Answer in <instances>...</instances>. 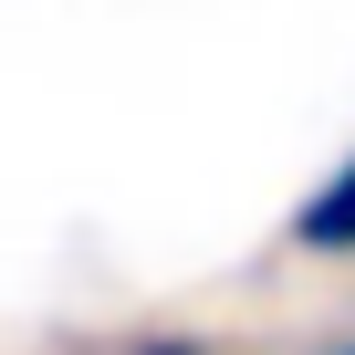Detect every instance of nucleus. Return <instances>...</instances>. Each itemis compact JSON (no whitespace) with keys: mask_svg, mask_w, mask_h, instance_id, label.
<instances>
[{"mask_svg":"<svg viewBox=\"0 0 355 355\" xmlns=\"http://www.w3.org/2000/svg\"><path fill=\"white\" fill-rule=\"evenodd\" d=\"M293 251H313V261H345L355 251V146L313 178V199L293 209Z\"/></svg>","mask_w":355,"mask_h":355,"instance_id":"f257e3e1","label":"nucleus"},{"mask_svg":"<svg viewBox=\"0 0 355 355\" xmlns=\"http://www.w3.org/2000/svg\"><path fill=\"white\" fill-rule=\"evenodd\" d=\"M136 355H199V345H189V334H146Z\"/></svg>","mask_w":355,"mask_h":355,"instance_id":"f03ea898","label":"nucleus"},{"mask_svg":"<svg viewBox=\"0 0 355 355\" xmlns=\"http://www.w3.org/2000/svg\"><path fill=\"white\" fill-rule=\"evenodd\" d=\"M334 355H355V345H334Z\"/></svg>","mask_w":355,"mask_h":355,"instance_id":"7ed1b4c3","label":"nucleus"}]
</instances>
